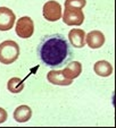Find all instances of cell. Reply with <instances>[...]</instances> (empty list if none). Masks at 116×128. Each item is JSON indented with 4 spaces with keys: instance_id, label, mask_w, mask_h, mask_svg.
I'll return each mask as SVG.
<instances>
[{
    "instance_id": "9a60e30c",
    "label": "cell",
    "mask_w": 116,
    "mask_h": 128,
    "mask_svg": "<svg viewBox=\"0 0 116 128\" xmlns=\"http://www.w3.org/2000/svg\"><path fill=\"white\" fill-rule=\"evenodd\" d=\"M8 118V114L6 112L5 109L0 108V124H4Z\"/></svg>"
},
{
    "instance_id": "9c48e42d",
    "label": "cell",
    "mask_w": 116,
    "mask_h": 128,
    "mask_svg": "<svg viewBox=\"0 0 116 128\" xmlns=\"http://www.w3.org/2000/svg\"><path fill=\"white\" fill-rule=\"evenodd\" d=\"M47 80L49 83L58 86H68L73 83V80L66 78L62 70H50L47 75Z\"/></svg>"
},
{
    "instance_id": "6da1fadb",
    "label": "cell",
    "mask_w": 116,
    "mask_h": 128,
    "mask_svg": "<svg viewBox=\"0 0 116 128\" xmlns=\"http://www.w3.org/2000/svg\"><path fill=\"white\" fill-rule=\"evenodd\" d=\"M36 54L42 65L49 68L64 67L74 57L71 43L61 33L42 36L36 48Z\"/></svg>"
},
{
    "instance_id": "5bb4252c",
    "label": "cell",
    "mask_w": 116,
    "mask_h": 128,
    "mask_svg": "<svg viewBox=\"0 0 116 128\" xmlns=\"http://www.w3.org/2000/svg\"><path fill=\"white\" fill-rule=\"evenodd\" d=\"M65 8H75L82 9L87 5V0H65Z\"/></svg>"
},
{
    "instance_id": "4fadbf2b",
    "label": "cell",
    "mask_w": 116,
    "mask_h": 128,
    "mask_svg": "<svg viewBox=\"0 0 116 128\" xmlns=\"http://www.w3.org/2000/svg\"><path fill=\"white\" fill-rule=\"evenodd\" d=\"M7 90L10 93H14V94L21 93L24 90V82L18 77L10 78L7 83Z\"/></svg>"
},
{
    "instance_id": "ba28073f",
    "label": "cell",
    "mask_w": 116,
    "mask_h": 128,
    "mask_svg": "<svg viewBox=\"0 0 116 128\" xmlns=\"http://www.w3.org/2000/svg\"><path fill=\"white\" fill-rule=\"evenodd\" d=\"M85 43L91 49H99L105 44V35L100 31H91L85 35Z\"/></svg>"
},
{
    "instance_id": "3957f363",
    "label": "cell",
    "mask_w": 116,
    "mask_h": 128,
    "mask_svg": "<svg viewBox=\"0 0 116 128\" xmlns=\"http://www.w3.org/2000/svg\"><path fill=\"white\" fill-rule=\"evenodd\" d=\"M42 15L44 20L48 22H57L62 18L63 12H62V6L59 2L55 0H49L42 7Z\"/></svg>"
},
{
    "instance_id": "52a82bcc",
    "label": "cell",
    "mask_w": 116,
    "mask_h": 128,
    "mask_svg": "<svg viewBox=\"0 0 116 128\" xmlns=\"http://www.w3.org/2000/svg\"><path fill=\"white\" fill-rule=\"evenodd\" d=\"M85 32L80 28H72L68 32V40L72 46L81 49L85 46Z\"/></svg>"
},
{
    "instance_id": "30bf717a",
    "label": "cell",
    "mask_w": 116,
    "mask_h": 128,
    "mask_svg": "<svg viewBox=\"0 0 116 128\" xmlns=\"http://www.w3.org/2000/svg\"><path fill=\"white\" fill-rule=\"evenodd\" d=\"M63 74L68 80H74L79 77L82 72V64L80 61H70L67 65H65V68L63 70Z\"/></svg>"
},
{
    "instance_id": "277c9868",
    "label": "cell",
    "mask_w": 116,
    "mask_h": 128,
    "mask_svg": "<svg viewBox=\"0 0 116 128\" xmlns=\"http://www.w3.org/2000/svg\"><path fill=\"white\" fill-rule=\"evenodd\" d=\"M15 32L21 39H29L34 33L33 20L29 16H23L18 18L15 26Z\"/></svg>"
},
{
    "instance_id": "7a4b0ae2",
    "label": "cell",
    "mask_w": 116,
    "mask_h": 128,
    "mask_svg": "<svg viewBox=\"0 0 116 128\" xmlns=\"http://www.w3.org/2000/svg\"><path fill=\"white\" fill-rule=\"evenodd\" d=\"M19 57V46L15 41L7 40L0 43V62L4 65L14 64Z\"/></svg>"
},
{
    "instance_id": "8992f818",
    "label": "cell",
    "mask_w": 116,
    "mask_h": 128,
    "mask_svg": "<svg viewBox=\"0 0 116 128\" xmlns=\"http://www.w3.org/2000/svg\"><path fill=\"white\" fill-rule=\"evenodd\" d=\"M14 12L8 7H0V31H9L15 25Z\"/></svg>"
},
{
    "instance_id": "7c38bea8",
    "label": "cell",
    "mask_w": 116,
    "mask_h": 128,
    "mask_svg": "<svg viewBox=\"0 0 116 128\" xmlns=\"http://www.w3.org/2000/svg\"><path fill=\"white\" fill-rule=\"evenodd\" d=\"M32 117V110L27 106H19L15 109L14 111V119L17 122H26Z\"/></svg>"
},
{
    "instance_id": "8fae6325",
    "label": "cell",
    "mask_w": 116,
    "mask_h": 128,
    "mask_svg": "<svg viewBox=\"0 0 116 128\" xmlns=\"http://www.w3.org/2000/svg\"><path fill=\"white\" fill-rule=\"evenodd\" d=\"M93 70L100 77H108L113 74V66L106 60H99L93 65Z\"/></svg>"
},
{
    "instance_id": "5b68a950",
    "label": "cell",
    "mask_w": 116,
    "mask_h": 128,
    "mask_svg": "<svg viewBox=\"0 0 116 128\" xmlns=\"http://www.w3.org/2000/svg\"><path fill=\"white\" fill-rule=\"evenodd\" d=\"M63 22L68 26H80L84 22V14L82 9L65 8L63 14Z\"/></svg>"
}]
</instances>
